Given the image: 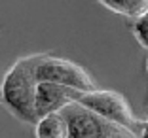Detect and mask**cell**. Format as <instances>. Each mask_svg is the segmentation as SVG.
Wrapping results in <instances>:
<instances>
[{"mask_svg": "<svg viewBox=\"0 0 148 138\" xmlns=\"http://www.w3.org/2000/svg\"><path fill=\"white\" fill-rule=\"evenodd\" d=\"M32 74H34L36 82H49V83H59V85H66L72 89L84 91H95L93 80L89 78V74L78 66L72 61L59 59V57H49V55H34V63H32Z\"/></svg>", "mask_w": 148, "mask_h": 138, "instance_id": "obj_4", "label": "cell"}, {"mask_svg": "<svg viewBox=\"0 0 148 138\" xmlns=\"http://www.w3.org/2000/svg\"><path fill=\"white\" fill-rule=\"evenodd\" d=\"M0 100H4V99H2V85H0Z\"/></svg>", "mask_w": 148, "mask_h": 138, "instance_id": "obj_10", "label": "cell"}, {"mask_svg": "<svg viewBox=\"0 0 148 138\" xmlns=\"http://www.w3.org/2000/svg\"><path fill=\"white\" fill-rule=\"evenodd\" d=\"M133 32H135L137 42L144 49H148V12L133 21Z\"/></svg>", "mask_w": 148, "mask_h": 138, "instance_id": "obj_8", "label": "cell"}, {"mask_svg": "<svg viewBox=\"0 0 148 138\" xmlns=\"http://www.w3.org/2000/svg\"><path fill=\"white\" fill-rule=\"evenodd\" d=\"M82 95H84V91L72 89V87L49 83V82H40L36 85V116L40 119V117L48 116V114L61 112L66 104L76 102Z\"/></svg>", "mask_w": 148, "mask_h": 138, "instance_id": "obj_5", "label": "cell"}, {"mask_svg": "<svg viewBox=\"0 0 148 138\" xmlns=\"http://www.w3.org/2000/svg\"><path fill=\"white\" fill-rule=\"evenodd\" d=\"M76 102L82 104L84 108L99 114L101 117L112 121V123L125 127L127 131L135 133L137 136H140V133H143L144 121H140L133 114L131 106L120 93H114V91H89V93H84Z\"/></svg>", "mask_w": 148, "mask_h": 138, "instance_id": "obj_3", "label": "cell"}, {"mask_svg": "<svg viewBox=\"0 0 148 138\" xmlns=\"http://www.w3.org/2000/svg\"><path fill=\"white\" fill-rule=\"evenodd\" d=\"M61 114L69 123V138H139L125 127L101 117L78 102L66 104Z\"/></svg>", "mask_w": 148, "mask_h": 138, "instance_id": "obj_2", "label": "cell"}, {"mask_svg": "<svg viewBox=\"0 0 148 138\" xmlns=\"http://www.w3.org/2000/svg\"><path fill=\"white\" fill-rule=\"evenodd\" d=\"M112 12L122 13L125 17H140L148 12V0H99Z\"/></svg>", "mask_w": 148, "mask_h": 138, "instance_id": "obj_7", "label": "cell"}, {"mask_svg": "<svg viewBox=\"0 0 148 138\" xmlns=\"http://www.w3.org/2000/svg\"><path fill=\"white\" fill-rule=\"evenodd\" d=\"M34 57L17 61L6 72L2 82V99L8 110L25 123H38L36 116V85L38 82L32 74Z\"/></svg>", "mask_w": 148, "mask_h": 138, "instance_id": "obj_1", "label": "cell"}, {"mask_svg": "<svg viewBox=\"0 0 148 138\" xmlns=\"http://www.w3.org/2000/svg\"><path fill=\"white\" fill-rule=\"evenodd\" d=\"M139 138H148V119L144 121V127H143V133H140Z\"/></svg>", "mask_w": 148, "mask_h": 138, "instance_id": "obj_9", "label": "cell"}, {"mask_svg": "<svg viewBox=\"0 0 148 138\" xmlns=\"http://www.w3.org/2000/svg\"><path fill=\"white\" fill-rule=\"evenodd\" d=\"M36 138H69V123L61 112L48 114L34 125Z\"/></svg>", "mask_w": 148, "mask_h": 138, "instance_id": "obj_6", "label": "cell"}]
</instances>
